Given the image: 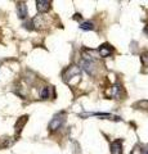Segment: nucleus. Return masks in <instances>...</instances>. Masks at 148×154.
I'll return each mask as SVG.
<instances>
[{
  "instance_id": "obj_1",
  "label": "nucleus",
  "mask_w": 148,
  "mask_h": 154,
  "mask_svg": "<svg viewBox=\"0 0 148 154\" xmlns=\"http://www.w3.org/2000/svg\"><path fill=\"white\" fill-rule=\"evenodd\" d=\"M80 73H81L80 67H77V66H71V67H68V68L65 71L63 80L65 81H70L71 79H74V77H80Z\"/></svg>"
},
{
  "instance_id": "obj_2",
  "label": "nucleus",
  "mask_w": 148,
  "mask_h": 154,
  "mask_svg": "<svg viewBox=\"0 0 148 154\" xmlns=\"http://www.w3.org/2000/svg\"><path fill=\"white\" fill-rule=\"evenodd\" d=\"M65 122V116L63 114H58L55 116V117L52 119L50 123H49V128L52 130V131H55L57 128H59L62 126V123Z\"/></svg>"
},
{
  "instance_id": "obj_3",
  "label": "nucleus",
  "mask_w": 148,
  "mask_h": 154,
  "mask_svg": "<svg viewBox=\"0 0 148 154\" xmlns=\"http://www.w3.org/2000/svg\"><path fill=\"white\" fill-rule=\"evenodd\" d=\"M50 4H52V2H46V0H37L36 2L37 12H40V13L48 12L50 9Z\"/></svg>"
},
{
  "instance_id": "obj_4",
  "label": "nucleus",
  "mask_w": 148,
  "mask_h": 154,
  "mask_svg": "<svg viewBox=\"0 0 148 154\" xmlns=\"http://www.w3.org/2000/svg\"><path fill=\"white\" fill-rule=\"evenodd\" d=\"M17 14L21 19H25L27 17V5L25 3H18L17 5Z\"/></svg>"
},
{
  "instance_id": "obj_5",
  "label": "nucleus",
  "mask_w": 148,
  "mask_h": 154,
  "mask_svg": "<svg viewBox=\"0 0 148 154\" xmlns=\"http://www.w3.org/2000/svg\"><path fill=\"white\" fill-rule=\"evenodd\" d=\"M27 116H22V117H20L18 118V121L16 122V134L17 135H20L21 134V131H22V128H23V126L26 125V122H27Z\"/></svg>"
},
{
  "instance_id": "obj_6",
  "label": "nucleus",
  "mask_w": 148,
  "mask_h": 154,
  "mask_svg": "<svg viewBox=\"0 0 148 154\" xmlns=\"http://www.w3.org/2000/svg\"><path fill=\"white\" fill-rule=\"evenodd\" d=\"M98 51H99V55L106 58V57H109V54L112 53V48H111V45H108V44H103L101 48H99Z\"/></svg>"
},
{
  "instance_id": "obj_7",
  "label": "nucleus",
  "mask_w": 148,
  "mask_h": 154,
  "mask_svg": "<svg viewBox=\"0 0 148 154\" xmlns=\"http://www.w3.org/2000/svg\"><path fill=\"white\" fill-rule=\"evenodd\" d=\"M14 144V139L12 137H0V149L11 148Z\"/></svg>"
},
{
  "instance_id": "obj_8",
  "label": "nucleus",
  "mask_w": 148,
  "mask_h": 154,
  "mask_svg": "<svg viewBox=\"0 0 148 154\" xmlns=\"http://www.w3.org/2000/svg\"><path fill=\"white\" fill-rule=\"evenodd\" d=\"M111 154H121V141L120 140L111 143Z\"/></svg>"
},
{
  "instance_id": "obj_9",
  "label": "nucleus",
  "mask_w": 148,
  "mask_h": 154,
  "mask_svg": "<svg viewBox=\"0 0 148 154\" xmlns=\"http://www.w3.org/2000/svg\"><path fill=\"white\" fill-rule=\"evenodd\" d=\"M50 90L52 88H49V86H45V88L41 89V93H40V96L41 99H48L50 96Z\"/></svg>"
},
{
  "instance_id": "obj_10",
  "label": "nucleus",
  "mask_w": 148,
  "mask_h": 154,
  "mask_svg": "<svg viewBox=\"0 0 148 154\" xmlns=\"http://www.w3.org/2000/svg\"><path fill=\"white\" fill-rule=\"evenodd\" d=\"M80 28L84 31H89V30H94V23L93 22H83L80 25Z\"/></svg>"
},
{
  "instance_id": "obj_11",
  "label": "nucleus",
  "mask_w": 148,
  "mask_h": 154,
  "mask_svg": "<svg viewBox=\"0 0 148 154\" xmlns=\"http://www.w3.org/2000/svg\"><path fill=\"white\" fill-rule=\"evenodd\" d=\"M140 60H142V63L144 67L148 66V51H144V53H142L140 54Z\"/></svg>"
},
{
  "instance_id": "obj_12",
  "label": "nucleus",
  "mask_w": 148,
  "mask_h": 154,
  "mask_svg": "<svg viewBox=\"0 0 148 154\" xmlns=\"http://www.w3.org/2000/svg\"><path fill=\"white\" fill-rule=\"evenodd\" d=\"M146 154H148V152H146Z\"/></svg>"
}]
</instances>
